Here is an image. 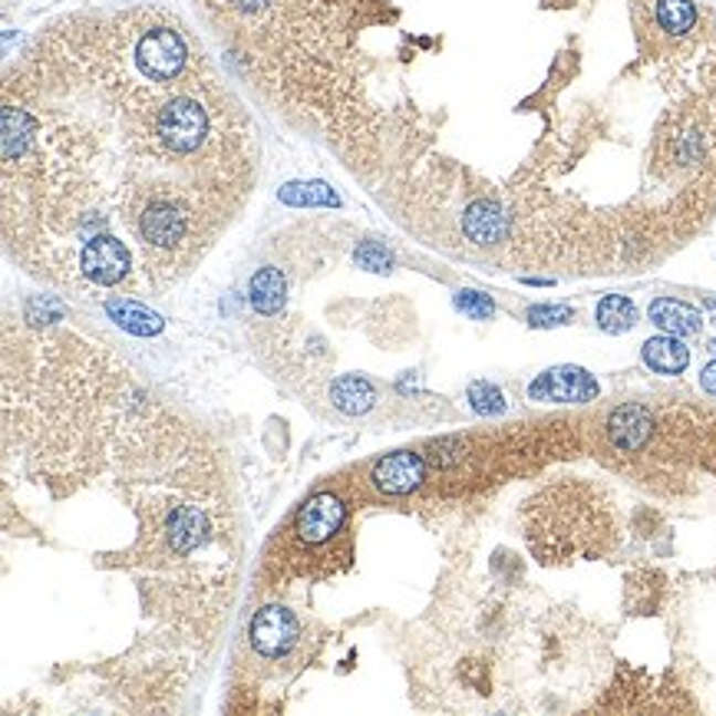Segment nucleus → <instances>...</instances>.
Masks as SVG:
<instances>
[{
    "mask_svg": "<svg viewBox=\"0 0 716 716\" xmlns=\"http://www.w3.org/2000/svg\"><path fill=\"white\" fill-rule=\"evenodd\" d=\"M651 320L664 330V334H674V337H691L704 327V317L694 304L687 301H677V297H657L651 301L647 307Z\"/></svg>",
    "mask_w": 716,
    "mask_h": 716,
    "instance_id": "6e6552de",
    "label": "nucleus"
},
{
    "mask_svg": "<svg viewBox=\"0 0 716 716\" xmlns=\"http://www.w3.org/2000/svg\"><path fill=\"white\" fill-rule=\"evenodd\" d=\"M354 257H357V264H360V267H367V271H377V274H383V271H390V267H393V254H390L387 248H380L377 241H367V244H360Z\"/></svg>",
    "mask_w": 716,
    "mask_h": 716,
    "instance_id": "aec40b11",
    "label": "nucleus"
},
{
    "mask_svg": "<svg viewBox=\"0 0 716 716\" xmlns=\"http://www.w3.org/2000/svg\"><path fill=\"white\" fill-rule=\"evenodd\" d=\"M456 307L473 320H492L495 317V301L488 294H482V291H460Z\"/></svg>",
    "mask_w": 716,
    "mask_h": 716,
    "instance_id": "6ab92c4d",
    "label": "nucleus"
},
{
    "mask_svg": "<svg viewBox=\"0 0 716 716\" xmlns=\"http://www.w3.org/2000/svg\"><path fill=\"white\" fill-rule=\"evenodd\" d=\"M284 294H287V281L277 267H261L248 284V301L264 317H271L284 307Z\"/></svg>",
    "mask_w": 716,
    "mask_h": 716,
    "instance_id": "9d476101",
    "label": "nucleus"
},
{
    "mask_svg": "<svg viewBox=\"0 0 716 716\" xmlns=\"http://www.w3.org/2000/svg\"><path fill=\"white\" fill-rule=\"evenodd\" d=\"M710 350H714V354H716V340H714V344H710Z\"/></svg>",
    "mask_w": 716,
    "mask_h": 716,
    "instance_id": "4be33fe9",
    "label": "nucleus"
},
{
    "mask_svg": "<svg viewBox=\"0 0 716 716\" xmlns=\"http://www.w3.org/2000/svg\"><path fill=\"white\" fill-rule=\"evenodd\" d=\"M638 324V307L624 294H608L598 304V327L604 334H628Z\"/></svg>",
    "mask_w": 716,
    "mask_h": 716,
    "instance_id": "4468645a",
    "label": "nucleus"
},
{
    "mask_svg": "<svg viewBox=\"0 0 716 716\" xmlns=\"http://www.w3.org/2000/svg\"><path fill=\"white\" fill-rule=\"evenodd\" d=\"M373 485L387 495H410L423 485L427 463L417 453H393L373 466Z\"/></svg>",
    "mask_w": 716,
    "mask_h": 716,
    "instance_id": "39448f33",
    "label": "nucleus"
},
{
    "mask_svg": "<svg viewBox=\"0 0 716 716\" xmlns=\"http://www.w3.org/2000/svg\"><path fill=\"white\" fill-rule=\"evenodd\" d=\"M657 23L671 36H684L697 27V3L694 0H657Z\"/></svg>",
    "mask_w": 716,
    "mask_h": 716,
    "instance_id": "dca6fc26",
    "label": "nucleus"
},
{
    "mask_svg": "<svg viewBox=\"0 0 716 716\" xmlns=\"http://www.w3.org/2000/svg\"><path fill=\"white\" fill-rule=\"evenodd\" d=\"M575 320V310L565 307V304H535L528 307V324L531 327H561V324H571Z\"/></svg>",
    "mask_w": 716,
    "mask_h": 716,
    "instance_id": "a211bd4d",
    "label": "nucleus"
},
{
    "mask_svg": "<svg viewBox=\"0 0 716 716\" xmlns=\"http://www.w3.org/2000/svg\"><path fill=\"white\" fill-rule=\"evenodd\" d=\"M330 400L340 413H350V417H360L373 407V387L364 380V377H340L334 387H330Z\"/></svg>",
    "mask_w": 716,
    "mask_h": 716,
    "instance_id": "ddd939ff",
    "label": "nucleus"
},
{
    "mask_svg": "<svg viewBox=\"0 0 716 716\" xmlns=\"http://www.w3.org/2000/svg\"><path fill=\"white\" fill-rule=\"evenodd\" d=\"M136 66L149 83H176L189 66V43L176 27H149L136 40Z\"/></svg>",
    "mask_w": 716,
    "mask_h": 716,
    "instance_id": "f257e3e1",
    "label": "nucleus"
},
{
    "mask_svg": "<svg viewBox=\"0 0 716 716\" xmlns=\"http://www.w3.org/2000/svg\"><path fill=\"white\" fill-rule=\"evenodd\" d=\"M470 407L482 413V417H495V413H502L505 410V397H502V390L498 387H492V383H485V380H478L470 387Z\"/></svg>",
    "mask_w": 716,
    "mask_h": 716,
    "instance_id": "f3484780",
    "label": "nucleus"
},
{
    "mask_svg": "<svg viewBox=\"0 0 716 716\" xmlns=\"http://www.w3.org/2000/svg\"><path fill=\"white\" fill-rule=\"evenodd\" d=\"M166 535H169L172 548L179 555H186V551H192V548L202 545V538H206V515L199 508H176L169 515V522H166Z\"/></svg>",
    "mask_w": 716,
    "mask_h": 716,
    "instance_id": "f8f14e48",
    "label": "nucleus"
},
{
    "mask_svg": "<svg viewBox=\"0 0 716 716\" xmlns=\"http://www.w3.org/2000/svg\"><path fill=\"white\" fill-rule=\"evenodd\" d=\"M248 634H251V644H254V651L261 657H281L297 641V621H294V614L287 608L271 604V608L254 614Z\"/></svg>",
    "mask_w": 716,
    "mask_h": 716,
    "instance_id": "7ed1b4c3",
    "label": "nucleus"
},
{
    "mask_svg": "<svg viewBox=\"0 0 716 716\" xmlns=\"http://www.w3.org/2000/svg\"><path fill=\"white\" fill-rule=\"evenodd\" d=\"M651 433H654V417H651V410L641 407V403H624V407H618V410L611 413V420H608V436H611V443H614L621 453H638V450H644V443L651 440Z\"/></svg>",
    "mask_w": 716,
    "mask_h": 716,
    "instance_id": "423d86ee",
    "label": "nucleus"
},
{
    "mask_svg": "<svg viewBox=\"0 0 716 716\" xmlns=\"http://www.w3.org/2000/svg\"><path fill=\"white\" fill-rule=\"evenodd\" d=\"M344 518H347V508H344V502L337 495H314V498H307L301 505L294 528H297L301 541L320 545V541H327V538H334L340 531Z\"/></svg>",
    "mask_w": 716,
    "mask_h": 716,
    "instance_id": "20e7f679",
    "label": "nucleus"
},
{
    "mask_svg": "<svg viewBox=\"0 0 716 716\" xmlns=\"http://www.w3.org/2000/svg\"><path fill=\"white\" fill-rule=\"evenodd\" d=\"M277 199L284 206H294V209H307V206H327L330 209V206L340 202L337 192L330 186H324V182H287L277 192Z\"/></svg>",
    "mask_w": 716,
    "mask_h": 716,
    "instance_id": "2eb2a0df",
    "label": "nucleus"
},
{
    "mask_svg": "<svg viewBox=\"0 0 716 716\" xmlns=\"http://www.w3.org/2000/svg\"><path fill=\"white\" fill-rule=\"evenodd\" d=\"M641 354H644V364H647L654 373H664V377H677V373H684L687 364H691V350H687L684 340L674 337V334L651 337V340L644 344Z\"/></svg>",
    "mask_w": 716,
    "mask_h": 716,
    "instance_id": "1a4fd4ad",
    "label": "nucleus"
},
{
    "mask_svg": "<svg viewBox=\"0 0 716 716\" xmlns=\"http://www.w3.org/2000/svg\"><path fill=\"white\" fill-rule=\"evenodd\" d=\"M106 314H109L123 330L139 334V337H152V334L162 330V317H159L156 310L143 307L139 301H119V297H113V301H106Z\"/></svg>",
    "mask_w": 716,
    "mask_h": 716,
    "instance_id": "9b49d317",
    "label": "nucleus"
},
{
    "mask_svg": "<svg viewBox=\"0 0 716 716\" xmlns=\"http://www.w3.org/2000/svg\"><path fill=\"white\" fill-rule=\"evenodd\" d=\"M701 387L716 397V360H710V364L704 367V373H701Z\"/></svg>",
    "mask_w": 716,
    "mask_h": 716,
    "instance_id": "412c9836",
    "label": "nucleus"
},
{
    "mask_svg": "<svg viewBox=\"0 0 716 716\" xmlns=\"http://www.w3.org/2000/svg\"><path fill=\"white\" fill-rule=\"evenodd\" d=\"M528 397L551 400V403H588L598 397V383L581 367H555V370H545L538 380H531Z\"/></svg>",
    "mask_w": 716,
    "mask_h": 716,
    "instance_id": "f03ea898",
    "label": "nucleus"
},
{
    "mask_svg": "<svg viewBox=\"0 0 716 716\" xmlns=\"http://www.w3.org/2000/svg\"><path fill=\"white\" fill-rule=\"evenodd\" d=\"M463 232H466V239L473 241V244H482V248L485 244H498V241H505V235H508V215L495 202L478 199L463 215Z\"/></svg>",
    "mask_w": 716,
    "mask_h": 716,
    "instance_id": "0eeeda50",
    "label": "nucleus"
}]
</instances>
